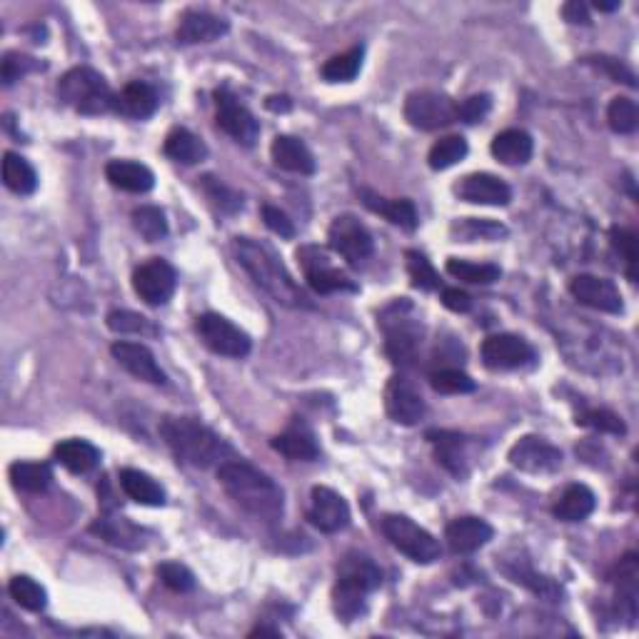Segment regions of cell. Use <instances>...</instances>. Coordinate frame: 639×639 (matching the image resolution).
Listing matches in <instances>:
<instances>
[{
	"instance_id": "obj_30",
	"label": "cell",
	"mask_w": 639,
	"mask_h": 639,
	"mask_svg": "<svg viewBox=\"0 0 639 639\" xmlns=\"http://www.w3.org/2000/svg\"><path fill=\"white\" fill-rule=\"evenodd\" d=\"M532 150H535L532 135L520 128L502 130L492 140V155L505 165H525L532 158Z\"/></svg>"
},
{
	"instance_id": "obj_25",
	"label": "cell",
	"mask_w": 639,
	"mask_h": 639,
	"mask_svg": "<svg viewBox=\"0 0 639 639\" xmlns=\"http://www.w3.org/2000/svg\"><path fill=\"white\" fill-rule=\"evenodd\" d=\"M105 178L110 180L113 188L135 195L150 193L155 185L153 170L143 163H135V160H110L105 165Z\"/></svg>"
},
{
	"instance_id": "obj_41",
	"label": "cell",
	"mask_w": 639,
	"mask_h": 639,
	"mask_svg": "<svg viewBox=\"0 0 639 639\" xmlns=\"http://www.w3.org/2000/svg\"><path fill=\"white\" fill-rule=\"evenodd\" d=\"M133 228L143 235L148 243H158L168 235V220L165 213L155 205H140L133 210Z\"/></svg>"
},
{
	"instance_id": "obj_59",
	"label": "cell",
	"mask_w": 639,
	"mask_h": 639,
	"mask_svg": "<svg viewBox=\"0 0 639 639\" xmlns=\"http://www.w3.org/2000/svg\"><path fill=\"white\" fill-rule=\"evenodd\" d=\"M258 635H273V637H280V630H270V627H255V630L250 632V637H258Z\"/></svg>"
},
{
	"instance_id": "obj_47",
	"label": "cell",
	"mask_w": 639,
	"mask_h": 639,
	"mask_svg": "<svg viewBox=\"0 0 639 639\" xmlns=\"http://www.w3.org/2000/svg\"><path fill=\"white\" fill-rule=\"evenodd\" d=\"M203 190L208 193V198L218 205L223 213H235V210L243 208V195L235 193L233 188H228L225 183H220L213 175H205L203 178Z\"/></svg>"
},
{
	"instance_id": "obj_35",
	"label": "cell",
	"mask_w": 639,
	"mask_h": 639,
	"mask_svg": "<svg viewBox=\"0 0 639 639\" xmlns=\"http://www.w3.org/2000/svg\"><path fill=\"white\" fill-rule=\"evenodd\" d=\"M3 183L5 188L13 190L15 195H30L38 188V175H35L33 165L18 153L3 155Z\"/></svg>"
},
{
	"instance_id": "obj_21",
	"label": "cell",
	"mask_w": 639,
	"mask_h": 639,
	"mask_svg": "<svg viewBox=\"0 0 639 639\" xmlns=\"http://www.w3.org/2000/svg\"><path fill=\"white\" fill-rule=\"evenodd\" d=\"M495 530L482 517H457L447 525V545L455 555H472L492 540Z\"/></svg>"
},
{
	"instance_id": "obj_19",
	"label": "cell",
	"mask_w": 639,
	"mask_h": 639,
	"mask_svg": "<svg viewBox=\"0 0 639 639\" xmlns=\"http://www.w3.org/2000/svg\"><path fill=\"white\" fill-rule=\"evenodd\" d=\"M110 352H113V357L118 360V365L125 367V370L133 377H138V380L150 382V385H165V382H168V377L160 370L153 352L145 345H140V342L120 340L110 347Z\"/></svg>"
},
{
	"instance_id": "obj_22",
	"label": "cell",
	"mask_w": 639,
	"mask_h": 639,
	"mask_svg": "<svg viewBox=\"0 0 639 639\" xmlns=\"http://www.w3.org/2000/svg\"><path fill=\"white\" fill-rule=\"evenodd\" d=\"M230 30L228 20L220 15L208 13V10H188L183 13L178 25V43L183 45H198V43H213L220 40Z\"/></svg>"
},
{
	"instance_id": "obj_45",
	"label": "cell",
	"mask_w": 639,
	"mask_h": 639,
	"mask_svg": "<svg viewBox=\"0 0 639 639\" xmlns=\"http://www.w3.org/2000/svg\"><path fill=\"white\" fill-rule=\"evenodd\" d=\"M108 327L120 335H158V327L133 310H113L108 315Z\"/></svg>"
},
{
	"instance_id": "obj_43",
	"label": "cell",
	"mask_w": 639,
	"mask_h": 639,
	"mask_svg": "<svg viewBox=\"0 0 639 639\" xmlns=\"http://www.w3.org/2000/svg\"><path fill=\"white\" fill-rule=\"evenodd\" d=\"M607 123H610V128L620 135L635 133L639 125V108L635 100L625 98V95L612 98L610 108H607Z\"/></svg>"
},
{
	"instance_id": "obj_49",
	"label": "cell",
	"mask_w": 639,
	"mask_h": 639,
	"mask_svg": "<svg viewBox=\"0 0 639 639\" xmlns=\"http://www.w3.org/2000/svg\"><path fill=\"white\" fill-rule=\"evenodd\" d=\"M577 425L582 427H595L600 432H610V435H625L627 427L622 422L620 415H615L612 410H587L582 415H577Z\"/></svg>"
},
{
	"instance_id": "obj_54",
	"label": "cell",
	"mask_w": 639,
	"mask_h": 639,
	"mask_svg": "<svg viewBox=\"0 0 639 639\" xmlns=\"http://www.w3.org/2000/svg\"><path fill=\"white\" fill-rule=\"evenodd\" d=\"M263 220L275 235H280V238H288V240L295 238L293 220H290L283 210L275 208V205H263Z\"/></svg>"
},
{
	"instance_id": "obj_40",
	"label": "cell",
	"mask_w": 639,
	"mask_h": 639,
	"mask_svg": "<svg viewBox=\"0 0 639 639\" xmlns=\"http://www.w3.org/2000/svg\"><path fill=\"white\" fill-rule=\"evenodd\" d=\"M467 150L470 148H467V140L462 135H447V138H440L432 145L427 163H430L432 170H447L460 163V160H465Z\"/></svg>"
},
{
	"instance_id": "obj_16",
	"label": "cell",
	"mask_w": 639,
	"mask_h": 639,
	"mask_svg": "<svg viewBox=\"0 0 639 639\" xmlns=\"http://www.w3.org/2000/svg\"><path fill=\"white\" fill-rule=\"evenodd\" d=\"M480 355L485 367H490V370H515V367L535 360V350H532L530 342L520 335H510V332L487 337L480 347Z\"/></svg>"
},
{
	"instance_id": "obj_31",
	"label": "cell",
	"mask_w": 639,
	"mask_h": 639,
	"mask_svg": "<svg viewBox=\"0 0 639 639\" xmlns=\"http://www.w3.org/2000/svg\"><path fill=\"white\" fill-rule=\"evenodd\" d=\"M597 497L595 492L587 485H570L565 492L560 495V500L555 502L552 512H555L557 520L562 522H582L595 512Z\"/></svg>"
},
{
	"instance_id": "obj_10",
	"label": "cell",
	"mask_w": 639,
	"mask_h": 639,
	"mask_svg": "<svg viewBox=\"0 0 639 639\" xmlns=\"http://www.w3.org/2000/svg\"><path fill=\"white\" fill-rule=\"evenodd\" d=\"M198 335L205 342L208 350H213L215 355L223 357H245L250 352V337L248 332L240 330L235 322L218 313H205L200 315L198 322Z\"/></svg>"
},
{
	"instance_id": "obj_37",
	"label": "cell",
	"mask_w": 639,
	"mask_h": 639,
	"mask_svg": "<svg viewBox=\"0 0 639 639\" xmlns=\"http://www.w3.org/2000/svg\"><path fill=\"white\" fill-rule=\"evenodd\" d=\"M362 45H355V48L345 50L340 55H332L325 65L320 68V75L327 80V83H350V80L357 78L362 68Z\"/></svg>"
},
{
	"instance_id": "obj_51",
	"label": "cell",
	"mask_w": 639,
	"mask_h": 639,
	"mask_svg": "<svg viewBox=\"0 0 639 639\" xmlns=\"http://www.w3.org/2000/svg\"><path fill=\"white\" fill-rule=\"evenodd\" d=\"M33 70H38L35 58H28V55H20V53H8L3 58V68H0V75H3V85H13L15 80H20L23 75L33 73Z\"/></svg>"
},
{
	"instance_id": "obj_20",
	"label": "cell",
	"mask_w": 639,
	"mask_h": 639,
	"mask_svg": "<svg viewBox=\"0 0 639 639\" xmlns=\"http://www.w3.org/2000/svg\"><path fill=\"white\" fill-rule=\"evenodd\" d=\"M455 195L472 205H507L512 200L510 185L492 173L465 175L455 185Z\"/></svg>"
},
{
	"instance_id": "obj_33",
	"label": "cell",
	"mask_w": 639,
	"mask_h": 639,
	"mask_svg": "<svg viewBox=\"0 0 639 639\" xmlns=\"http://www.w3.org/2000/svg\"><path fill=\"white\" fill-rule=\"evenodd\" d=\"M163 150L170 160H175V163L180 165H195L200 163V160H205V155H208V145H205L198 135L190 133L188 128L170 130L168 138H165Z\"/></svg>"
},
{
	"instance_id": "obj_9",
	"label": "cell",
	"mask_w": 639,
	"mask_h": 639,
	"mask_svg": "<svg viewBox=\"0 0 639 639\" xmlns=\"http://www.w3.org/2000/svg\"><path fill=\"white\" fill-rule=\"evenodd\" d=\"M298 260L305 273V280H308V285L315 293H357V285L340 268L332 265L330 255L318 248V245H303L298 250Z\"/></svg>"
},
{
	"instance_id": "obj_58",
	"label": "cell",
	"mask_w": 639,
	"mask_h": 639,
	"mask_svg": "<svg viewBox=\"0 0 639 639\" xmlns=\"http://www.w3.org/2000/svg\"><path fill=\"white\" fill-rule=\"evenodd\" d=\"M620 5H622L620 0H615V3H600V0H597L595 8L602 10V13H612V10H617V8H620Z\"/></svg>"
},
{
	"instance_id": "obj_32",
	"label": "cell",
	"mask_w": 639,
	"mask_h": 639,
	"mask_svg": "<svg viewBox=\"0 0 639 639\" xmlns=\"http://www.w3.org/2000/svg\"><path fill=\"white\" fill-rule=\"evenodd\" d=\"M55 460L65 467V470L75 472V475H85V472L95 470L100 465V450L90 445L88 440H63L55 445L53 450Z\"/></svg>"
},
{
	"instance_id": "obj_38",
	"label": "cell",
	"mask_w": 639,
	"mask_h": 639,
	"mask_svg": "<svg viewBox=\"0 0 639 639\" xmlns=\"http://www.w3.org/2000/svg\"><path fill=\"white\" fill-rule=\"evenodd\" d=\"M447 273L462 283L472 285H492L502 278V270L492 263H470V260L450 258L447 260Z\"/></svg>"
},
{
	"instance_id": "obj_57",
	"label": "cell",
	"mask_w": 639,
	"mask_h": 639,
	"mask_svg": "<svg viewBox=\"0 0 639 639\" xmlns=\"http://www.w3.org/2000/svg\"><path fill=\"white\" fill-rule=\"evenodd\" d=\"M265 105H268L270 110H275V113H288L290 108H293V103H290V98L288 95H273V98H268L265 100Z\"/></svg>"
},
{
	"instance_id": "obj_24",
	"label": "cell",
	"mask_w": 639,
	"mask_h": 639,
	"mask_svg": "<svg viewBox=\"0 0 639 639\" xmlns=\"http://www.w3.org/2000/svg\"><path fill=\"white\" fill-rule=\"evenodd\" d=\"M273 450L295 462H310L320 457V445L315 440V432L305 422L295 420L288 430L280 432L273 440Z\"/></svg>"
},
{
	"instance_id": "obj_12",
	"label": "cell",
	"mask_w": 639,
	"mask_h": 639,
	"mask_svg": "<svg viewBox=\"0 0 639 639\" xmlns=\"http://www.w3.org/2000/svg\"><path fill=\"white\" fill-rule=\"evenodd\" d=\"M215 108H218L215 120H218L220 130H225L235 143L245 145V148L255 145L260 135L258 118L228 88L215 90Z\"/></svg>"
},
{
	"instance_id": "obj_2",
	"label": "cell",
	"mask_w": 639,
	"mask_h": 639,
	"mask_svg": "<svg viewBox=\"0 0 639 639\" xmlns=\"http://www.w3.org/2000/svg\"><path fill=\"white\" fill-rule=\"evenodd\" d=\"M233 250L240 268H243L245 273L250 275V280H253L263 293H268L275 303L285 305V308H310V305H313L308 300V295L300 290V285L295 283L293 275L288 273V268L280 263L278 255H275L268 245L250 238H235Z\"/></svg>"
},
{
	"instance_id": "obj_42",
	"label": "cell",
	"mask_w": 639,
	"mask_h": 639,
	"mask_svg": "<svg viewBox=\"0 0 639 639\" xmlns=\"http://www.w3.org/2000/svg\"><path fill=\"white\" fill-rule=\"evenodd\" d=\"M430 385L435 392L442 395H467V392L477 390V382L472 380L467 372L457 370V367H442L430 375Z\"/></svg>"
},
{
	"instance_id": "obj_44",
	"label": "cell",
	"mask_w": 639,
	"mask_h": 639,
	"mask_svg": "<svg viewBox=\"0 0 639 639\" xmlns=\"http://www.w3.org/2000/svg\"><path fill=\"white\" fill-rule=\"evenodd\" d=\"M407 275H410L412 285L420 290H440V275L432 268L430 260L420 253V250H407Z\"/></svg>"
},
{
	"instance_id": "obj_8",
	"label": "cell",
	"mask_w": 639,
	"mask_h": 639,
	"mask_svg": "<svg viewBox=\"0 0 639 639\" xmlns=\"http://www.w3.org/2000/svg\"><path fill=\"white\" fill-rule=\"evenodd\" d=\"M405 120L417 130H440L457 120V103L437 90H415L405 100Z\"/></svg>"
},
{
	"instance_id": "obj_56",
	"label": "cell",
	"mask_w": 639,
	"mask_h": 639,
	"mask_svg": "<svg viewBox=\"0 0 639 639\" xmlns=\"http://www.w3.org/2000/svg\"><path fill=\"white\" fill-rule=\"evenodd\" d=\"M562 18H565L567 23H572V25H590L592 23L590 10H587V5L580 3V0H570V3L562 5Z\"/></svg>"
},
{
	"instance_id": "obj_18",
	"label": "cell",
	"mask_w": 639,
	"mask_h": 639,
	"mask_svg": "<svg viewBox=\"0 0 639 639\" xmlns=\"http://www.w3.org/2000/svg\"><path fill=\"white\" fill-rule=\"evenodd\" d=\"M570 293L577 303L587 305L592 310H600V313L620 315L625 310L622 293L617 290V285L612 280L597 278V275H575L570 280Z\"/></svg>"
},
{
	"instance_id": "obj_46",
	"label": "cell",
	"mask_w": 639,
	"mask_h": 639,
	"mask_svg": "<svg viewBox=\"0 0 639 639\" xmlns=\"http://www.w3.org/2000/svg\"><path fill=\"white\" fill-rule=\"evenodd\" d=\"M452 233L457 235V240L462 243H472V240H497L502 235H507V230L502 225L490 223V220H477V218H465L460 223L452 225Z\"/></svg>"
},
{
	"instance_id": "obj_26",
	"label": "cell",
	"mask_w": 639,
	"mask_h": 639,
	"mask_svg": "<svg viewBox=\"0 0 639 639\" xmlns=\"http://www.w3.org/2000/svg\"><path fill=\"white\" fill-rule=\"evenodd\" d=\"M270 155L278 168L288 170V173L298 175H313L315 173V158L310 153L308 145L303 140L293 138V135H278L270 145Z\"/></svg>"
},
{
	"instance_id": "obj_7",
	"label": "cell",
	"mask_w": 639,
	"mask_h": 639,
	"mask_svg": "<svg viewBox=\"0 0 639 639\" xmlns=\"http://www.w3.org/2000/svg\"><path fill=\"white\" fill-rule=\"evenodd\" d=\"M382 535L390 540V545L395 550H400L402 555L410 557L412 562H420V565H430V562L440 560V542L420 527L417 522H412L405 515H385L382 517Z\"/></svg>"
},
{
	"instance_id": "obj_52",
	"label": "cell",
	"mask_w": 639,
	"mask_h": 639,
	"mask_svg": "<svg viewBox=\"0 0 639 639\" xmlns=\"http://www.w3.org/2000/svg\"><path fill=\"white\" fill-rule=\"evenodd\" d=\"M490 108H492V98L487 93L470 95V98L462 100V103L457 105V120L470 125L480 123V120L490 113Z\"/></svg>"
},
{
	"instance_id": "obj_5",
	"label": "cell",
	"mask_w": 639,
	"mask_h": 639,
	"mask_svg": "<svg viewBox=\"0 0 639 639\" xmlns=\"http://www.w3.org/2000/svg\"><path fill=\"white\" fill-rule=\"evenodd\" d=\"M58 95L65 105L75 108L83 115H100L113 110V90H110L108 80L93 68L68 70L58 83Z\"/></svg>"
},
{
	"instance_id": "obj_34",
	"label": "cell",
	"mask_w": 639,
	"mask_h": 639,
	"mask_svg": "<svg viewBox=\"0 0 639 639\" xmlns=\"http://www.w3.org/2000/svg\"><path fill=\"white\" fill-rule=\"evenodd\" d=\"M90 532L103 537L110 545L125 547V550H138L143 547V532L133 525V522L123 520V517L103 515L90 525Z\"/></svg>"
},
{
	"instance_id": "obj_3",
	"label": "cell",
	"mask_w": 639,
	"mask_h": 639,
	"mask_svg": "<svg viewBox=\"0 0 639 639\" xmlns=\"http://www.w3.org/2000/svg\"><path fill=\"white\" fill-rule=\"evenodd\" d=\"M160 437L165 440V445L173 450V455L178 460L188 462V465L200 467V470H208L213 465H223L228 462V457L233 455L228 442L218 435V432L210 430L203 422L193 420V417H163L158 425Z\"/></svg>"
},
{
	"instance_id": "obj_27",
	"label": "cell",
	"mask_w": 639,
	"mask_h": 639,
	"mask_svg": "<svg viewBox=\"0 0 639 639\" xmlns=\"http://www.w3.org/2000/svg\"><path fill=\"white\" fill-rule=\"evenodd\" d=\"M155 108H158V93L148 83H140V80L128 83L113 98V110L125 115V118H150L155 113Z\"/></svg>"
},
{
	"instance_id": "obj_39",
	"label": "cell",
	"mask_w": 639,
	"mask_h": 639,
	"mask_svg": "<svg viewBox=\"0 0 639 639\" xmlns=\"http://www.w3.org/2000/svg\"><path fill=\"white\" fill-rule=\"evenodd\" d=\"M8 592L15 600V605L23 607V610L28 612H43L45 605H48V592H45V587L38 585V582L28 575L13 577L8 585Z\"/></svg>"
},
{
	"instance_id": "obj_50",
	"label": "cell",
	"mask_w": 639,
	"mask_h": 639,
	"mask_svg": "<svg viewBox=\"0 0 639 639\" xmlns=\"http://www.w3.org/2000/svg\"><path fill=\"white\" fill-rule=\"evenodd\" d=\"M158 577L163 580V585L168 587V590L180 592V595L195 590L193 572H190L188 567L178 565V562H163V565L158 567Z\"/></svg>"
},
{
	"instance_id": "obj_4",
	"label": "cell",
	"mask_w": 639,
	"mask_h": 639,
	"mask_svg": "<svg viewBox=\"0 0 639 639\" xmlns=\"http://www.w3.org/2000/svg\"><path fill=\"white\" fill-rule=\"evenodd\" d=\"M382 582V572L370 557L350 552L345 560L337 565V585L332 592V605L335 612L345 622H352L367 610V595L377 590Z\"/></svg>"
},
{
	"instance_id": "obj_1",
	"label": "cell",
	"mask_w": 639,
	"mask_h": 639,
	"mask_svg": "<svg viewBox=\"0 0 639 639\" xmlns=\"http://www.w3.org/2000/svg\"><path fill=\"white\" fill-rule=\"evenodd\" d=\"M218 480L235 505L243 507L255 520L275 522L283 517L285 500L283 490L275 485L273 477L260 472L245 460H228L218 467Z\"/></svg>"
},
{
	"instance_id": "obj_48",
	"label": "cell",
	"mask_w": 639,
	"mask_h": 639,
	"mask_svg": "<svg viewBox=\"0 0 639 639\" xmlns=\"http://www.w3.org/2000/svg\"><path fill=\"white\" fill-rule=\"evenodd\" d=\"M610 240H612V245H615V250L617 253L622 255V258H625V263H627V278L632 280V283H635L637 280V258H639V253H637V235L632 233V230H627V228H612L610 230Z\"/></svg>"
},
{
	"instance_id": "obj_53",
	"label": "cell",
	"mask_w": 639,
	"mask_h": 639,
	"mask_svg": "<svg viewBox=\"0 0 639 639\" xmlns=\"http://www.w3.org/2000/svg\"><path fill=\"white\" fill-rule=\"evenodd\" d=\"M585 60H587V63H595L597 68L605 70V73L610 75V78L615 80V83H625V85H630V88H637L635 73H632V70L627 68L625 63H620V60H617V58H607V55H597V58H585Z\"/></svg>"
},
{
	"instance_id": "obj_6",
	"label": "cell",
	"mask_w": 639,
	"mask_h": 639,
	"mask_svg": "<svg viewBox=\"0 0 639 639\" xmlns=\"http://www.w3.org/2000/svg\"><path fill=\"white\" fill-rule=\"evenodd\" d=\"M412 305L405 298L382 313L380 327L385 332V352L395 365H410L422 342L420 320L412 318Z\"/></svg>"
},
{
	"instance_id": "obj_29",
	"label": "cell",
	"mask_w": 639,
	"mask_h": 639,
	"mask_svg": "<svg viewBox=\"0 0 639 639\" xmlns=\"http://www.w3.org/2000/svg\"><path fill=\"white\" fill-rule=\"evenodd\" d=\"M120 487H123L125 495L133 502L145 507H163L165 505V490L160 482H155L148 472L133 470V467H125L120 470Z\"/></svg>"
},
{
	"instance_id": "obj_17",
	"label": "cell",
	"mask_w": 639,
	"mask_h": 639,
	"mask_svg": "<svg viewBox=\"0 0 639 639\" xmlns=\"http://www.w3.org/2000/svg\"><path fill=\"white\" fill-rule=\"evenodd\" d=\"M308 520L325 535H335V532L345 530L350 525V507H347L345 497L340 492L318 485L310 492Z\"/></svg>"
},
{
	"instance_id": "obj_36",
	"label": "cell",
	"mask_w": 639,
	"mask_h": 639,
	"mask_svg": "<svg viewBox=\"0 0 639 639\" xmlns=\"http://www.w3.org/2000/svg\"><path fill=\"white\" fill-rule=\"evenodd\" d=\"M10 482L20 492H43L53 482V470L45 462H15L10 465Z\"/></svg>"
},
{
	"instance_id": "obj_11",
	"label": "cell",
	"mask_w": 639,
	"mask_h": 639,
	"mask_svg": "<svg viewBox=\"0 0 639 639\" xmlns=\"http://www.w3.org/2000/svg\"><path fill=\"white\" fill-rule=\"evenodd\" d=\"M327 243H330L332 253H337L350 265L362 263V260L370 258L372 250H375L370 230H367L355 215H337V218L332 220L330 230H327Z\"/></svg>"
},
{
	"instance_id": "obj_23",
	"label": "cell",
	"mask_w": 639,
	"mask_h": 639,
	"mask_svg": "<svg viewBox=\"0 0 639 639\" xmlns=\"http://www.w3.org/2000/svg\"><path fill=\"white\" fill-rule=\"evenodd\" d=\"M427 440H430L432 450H435L437 462L445 467L450 475H455L457 480L467 477L470 465H467V437L460 432L452 430H430L427 432Z\"/></svg>"
},
{
	"instance_id": "obj_55",
	"label": "cell",
	"mask_w": 639,
	"mask_h": 639,
	"mask_svg": "<svg viewBox=\"0 0 639 639\" xmlns=\"http://www.w3.org/2000/svg\"><path fill=\"white\" fill-rule=\"evenodd\" d=\"M440 300L447 310H452V313H467V310L472 308L470 295L460 288H442Z\"/></svg>"
},
{
	"instance_id": "obj_14",
	"label": "cell",
	"mask_w": 639,
	"mask_h": 639,
	"mask_svg": "<svg viewBox=\"0 0 639 639\" xmlns=\"http://www.w3.org/2000/svg\"><path fill=\"white\" fill-rule=\"evenodd\" d=\"M385 412L397 425L412 427L425 417V400L415 382L405 375H395L385 387Z\"/></svg>"
},
{
	"instance_id": "obj_28",
	"label": "cell",
	"mask_w": 639,
	"mask_h": 639,
	"mask_svg": "<svg viewBox=\"0 0 639 639\" xmlns=\"http://www.w3.org/2000/svg\"><path fill=\"white\" fill-rule=\"evenodd\" d=\"M362 203L372 210V213L382 215L385 220H390L392 225L402 230H415L420 218H417V208L412 200L400 198V200H390V198H382V195L372 193V190H362Z\"/></svg>"
},
{
	"instance_id": "obj_15",
	"label": "cell",
	"mask_w": 639,
	"mask_h": 639,
	"mask_svg": "<svg viewBox=\"0 0 639 639\" xmlns=\"http://www.w3.org/2000/svg\"><path fill=\"white\" fill-rule=\"evenodd\" d=\"M175 285H178V275H175L173 265L160 258L148 260L133 273V290L148 305L168 303L175 293Z\"/></svg>"
},
{
	"instance_id": "obj_13",
	"label": "cell",
	"mask_w": 639,
	"mask_h": 639,
	"mask_svg": "<svg viewBox=\"0 0 639 639\" xmlns=\"http://www.w3.org/2000/svg\"><path fill=\"white\" fill-rule=\"evenodd\" d=\"M507 460L512 467L530 472V475H550V472H557L562 467V452L545 437L527 435L510 447Z\"/></svg>"
}]
</instances>
